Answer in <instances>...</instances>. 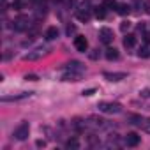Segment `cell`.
Instances as JSON below:
<instances>
[{
  "mask_svg": "<svg viewBox=\"0 0 150 150\" xmlns=\"http://www.w3.org/2000/svg\"><path fill=\"white\" fill-rule=\"evenodd\" d=\"M74 48H76L78 51H81V53H85L88 50V41L83 35H76L74 37Z\"/></svg>",
  "mask_w": 150,
  "mask_h": 150,
  "instance_id": "obj_6",
  "label": "cell"
},
{
  "mask_svg": "<svg viewBox=\"0 0 150 150\" xmlns=\"http://www.w3.org/2000/svg\"><path fill=\"white\" fill-rule=\"evenodd\" d=\"M90 58H92V60H97V58H99V50H94V51L90 53Z\"/></svg>",
  "mask_w": 150,
  "mask_h": 150,
  "instance_id": "obj_25",
  "label": "cell"
},
{
  "mask_svg": "<svg viewBox=\"0 0 150 150\" xmlns=\"http://www.w3.org/2000/svg\"><path fill=\"white\" fill-rule=\"evenodd\" d=\"M124 46H125L127 50L134 48V46H136V35H134V34H127V35L124 37Z\"/></svg>",
  "mask_w": 150,
  "mask_h": 150,
  "instance_id": "obj_13",
  "label": "cell"
},
{
  "mask_svg": "<svg viewBox=\"0 0 150 150\" xmlns=\"http://www.w3.org/2000/svg\"><path fill=\"white\" fill-rule=\"evenodd\" d=\"M90 16H92V13H90V9H78L76 11V18L80 20V21H88L90 20Z\"/></svg>",
  "mask_w": 150,
  "mask_h": 150,
  "instance_id": "obj_12",
  "label": "cell"
},
{
  "mask_svg": "<svg viewBox=\"0 0 150 150\" xmlns=\"http://www.w3.org/2000/svg\"><path fill=\"white\" fill-rule=\"evenodd\" d=\"M103 76L108 81H120V80H125L127 78V72H104Z\"/></svg>",
  "mask_w": 150,
  "mask_h": 150,
  "instance_id": "obj_7",
  "label": "cell"
},
{
  "mask_svg": "<svg viewBox=\"0 0 150 150\" xmlns=\"http://www.w3.org/2000/svg\"><path fill=\"white\" fill-rule=\"evenodd\" d=\"M129 11H131V7H129L127 4H118V6H117V13H118V14H122V16L129 14Z\"/></svg>",
  "mask_w": 150,
  "mask_h": 150,
  "instance_id": "obj_16",
  "label": "cell"
},
{
  "mask_svg": "<svg viewBox=\"0 0 150 150\" xmlns=\"http://www.w3.org/2000/svg\"><path fill=\"white\" fill-rule=\"evenodd\" d=\"M139 96H141V97H146V99H150V88H143V90L139 92Z\"/></svg>",
  "mask_w": 150,
  "mask_h": 150,
  "instance_id": "obj_23",
  "label": "cell"
},
{
  "mask_svg": "<svg viewBox=\"0 0 150 150\" xmlns=\"http://www.w3.org/2000/svg\"><path fill=\"white\" fill-rule=\"evenodd\" d=\"M74 30H76V28H74V25H69V27H67V34H69V35H71Z\"/></svg>",
  "mask_w": 150,
  "mask_h": 150,
  "instance_id": "obj_28",
  "label": "cell"
},
{
  "mask_svg": "<svg viewBox=\"0 0 150 150\" xmlns=\"http://www.w3.org/2000/svg\"><path fill=\"white\" fill-rule=\"evenodd\" d=\"M97 108L101 113H106V115H117L122 111V106L118 103H111V101H101L97 104Z\"/></svg>",
  "mask_w": 150,
  "mask_h": 150,
  "instance_id": "obj_1",
  "label": "cell"
},
{
  "mask_svg": "<svg viewBox=\"0 0 150 150\" xmlns=\"http://www.w3.org/2000/svg\"><path fill=\"white\" fill-rule=\"evenodd\" d=\"M32 92H23V94H16V96H2V103H11V101H21L30 97Z\"/></svg>",
  "mask_w": 150,
  "mask_h": 150,
  "instance_id": "obj_8",
  "label": "cell"
},
{
  "mask_svg": "<svg viewBox=\"0 0 150 150\" xmlns=\"http://www.w3.org/2000/svg\"><path fill=\"white\" fill-rule=\"evenodd\" d=\"M28 134H30V124L28 122H21L16 129H14V138L18 139V141H23V139H27L28 138Z\"/></svg>",
  "mask_w": 150,
  "mask_h": 150,
  "instance_id": "obj_3",
  "label": "cell"
},
{
  "mask_svg": "<svg viewBox=\"0 0 150 150\" xmlns=\"http://www.w3.org/2000/svg\"><path fill=\"white\" fill-rule=\"evenodd\" d=\"M35 145H37V146H46V141H42V139H37V141H35Z\"/></svg>",
  "mask_w": 150,
  "mask_h": 150,
  "instance_id": "obj_29",
  "label": "cell"
},
{
  "mask_svg": "<svg viewBox=\"0 0 150 150\" xmlns=\"http://www.w3.org/2000/svg\"><path fill=\"white\" fill-rule=\"evenodd\" d=\"M129 120H131V124H134V125L139 127L141 131L150 132V118L141 117V115H129Z\"/></svg>",
  "mask_w": 150,
  "mask_h": 150,
  "instance_id": "obj_2",
  "label": "cell"
},
{
  "mask_svg": "<svg viewBox=\"0 0 150 150\" xmlns=\"http://www.w3.org/2000/svg\"><path fill=\"white\" fill-rule=\"evenodd\" d=\"M131 28V21H122V25H120V30L122 32H127Z\"/></svg>",
  "mask_w": 150,
  "mask_h": 150,
  "instance_id": "obj_22",
  "label": "cell"
},
{
  "mask_svg": "<svg viewBox=\"0 0 150 150\" xmlns=\"http://www.w3.org/2000/svg\"><path fill=\"white\" fill-rule=\"evenodd\" d=\"M44 37H46L48 41H53V39H57V37H58V28H57V27H50V28L46 30Z\"/></svg>",
  "mask_w": 150,
  "mask_h": 150,
  "instance_id": "obj_15",
  "label": "cell"
},
{
  "mask_svg": "<svg viewBox=\"0 0 150 150\" xmlns=\"http://www.w3.org/2000/svg\"><path fill=\"white\" fill-rule=\"evenodd\" d=\"M139 141H141V136H138L136 132H129V134L125 136V145H127V146H138Z\"/></svg>",
  "mask_w": 150,
  "mask_h": 150,
  "instance_id": "obj_9",
  "label": "cell"
},
{
  "mask_svg": "<svg viewBox=\"0 0 150 150\" xmlns=\"http://www.w3.org/2000/svg\"><path fill=\"white\" fill-rule=\"evenodd\" d=\"M65 71H72V72H83L85 71V65L83 64H80V62H69L67 64V67H65Z\"/></svg>",
  "mask_w": 150,
  "mask_h": 150,
  "instance_id": "obj_11",
  "label": "cell"
},
{
  "mask_svg": "<svg viewBox=\"0 0 150 150\" xmlns=\"http://www.w3.org/2000/svg\"><path fill=\"white\" fill-rule=\"evenodd\" d=\"M94 14H96V18H101V20H103V18L106 16V7H104V6H103V7H96V9H94Z\"/></svg>",
  "mask_w": 150,
  "mask_h": 150,
  "instance_id": "obj_19",
  "label": "cell"
},
{
  "mask_svg": "<svg viewBox=\"0 0 150 150\" xmlns=\"http://www.w3.org/2000/svg\"><path fill=\"white\" fill-rule=\"evenodd\" d=\"M103 6L106 7V9H117V2H115V0H104V2H103Z\"/></svg>",
  "mask_w": 150,
  "mask_h": 150,
  "instance_id": "obj_21",
  "label": "cell"
},
{
  "mask_svg": "<svg viewBox=\"0 0 150 150\" xmlns=\"http://www.w3.org/2000/svg\"><path fill=\"white\" fill-rule=\"evenodd\" d=\"M138 57H139V58L150 57V46H141V48L138 50Z\"/></svg>",
  "mask_w": 150,
  "mask_h": 150,
  "instance_id": "obj_18",
  "label": "cell"
},
{
  "mask_svg": "<svg viewBox=\"0 0 150 150\" xmlns=\"http://www.w3.org/2000/svg\"><path fill=\"white\" fill-rule=\"evenodd\" d=\"M65 146H67V148H80V141H78L76 138H71V139L65 143Z\"/></svg>",
  "mask_w": 150,
  "mask_h": 150,
  "instance_id": "obj_20",
  "label": "cell"
},
{
  "mask_svg": "<svg viewBox=\"0 0 150 150\" xmlns=\"http://www.w3.org/2000/svg\"><path fill=\"white\" fill-rule=\"evenodd\" d=\"M106 58H108V60H117V58H118V51H117L115 48H108V50H106Z\"/></svg>",
  "mask_w": 150,
  "mask_h": 150,
  "instance_id": "obj_17",
  "label": "cell"
},
{
  "mask_svg": "<svg viewBox=\"0 0 150 150\" xmlns=\"http://www.w3.org/2000/svg\"><path fill=\"white\" fill-rule=\"evenodd\" d=\"M25 80H27V81H37L39 78L35 76V74H27V76H25Z\"/></svg>",
  "mask_w": 150,
  "mask_h": 150,
  "instance_id": "obj_24",
  "label": "cell"
},
{
  "mask_svg": "<svg viewBox=\"0 0 150 150\" xmlns=\"http://www.w3.org/2000/svg\"><path fill=\"white\" fill-rule=\"evenodd\" d=\"M44 53H46V50H42V48H39V50H34V51L27 53V55L23 57V60H28V62H32V60H37V58H41Z\"/></svg>",
  "mask_w": 150,
  "mask_h": 150,
  "instance_id": "obj_10",
  "label": "cell"
},
{
  "mask_svg": "<svg viewBox=\"0 0 150 150\" xmlns=\"http://www.w3.org/2000/svg\"><path fill=\"white\" fill-rule=\"evenodd\" d=\"M64 81H78L80 80V72H72V71H67L64 76H62Z\"/></svg>",
  "mask_w": 150,
  "mask_h": 150,
  "instance_id": "obj_14",
  "label": "cell"
},
{
  "mask_svg": "<svg viewBox=\"0 0 150 150\" xmlns=\"http://www.w3.org/2000/svg\"><path fill=\"white\" fill-rule=\"evenodd\" d=\"M99 37H101V42L110 44V42H113V30L108 28V27H103L99 30Z\"/></svg>",
  "mask_w": 150,
  "mask_h": 150,
  "instance_id": "obj_5",
  "label": "cell"
},
{
  "mask_svg": "<svg viewBox=\"0 0 150 150\" xmlns=\"http://www.w3.org/2000/svg\"><path fill=\"white\" fill-rule=\"evenodd\" d=\"M94 94H96V88H88V90H83V96H87V97H88V96H94Z\"/></svg>",
  "mask_w": 150,
  "mask_h": 150,
  "instance_id": "obj_26",
  "label": "cell"
},
{
  "mask_svg": "<svg viewBox=\"0 0 150 150\" xmlns=\"http://www.w3.org/2000/svg\"><path fill=\"white\" fill-rule=\"evenodd\" d=\"M28 27H30L28 16H18V18L13 21V28H14V30H27Z\"/></svg>",
  "mask_w": 150,
  "mask_h": 150,
  "instance_id": "obj_4",
  "label": "cell"
},
{
  "mask_svg": "<svg viewBox=\"0 0 150 150\" xmlns=\"http://www.w3.org/2000/svg\"><path fill=\"white\" fill-rule=\"evenodd\" d=\"M145 11L150 14V0H146V2H145Z\"/></svg>",
  "mask_w": 150,
  "mask_h": 150,
  "instance_id": "obj_27",
  "label": "cell"
}]
</instances>
